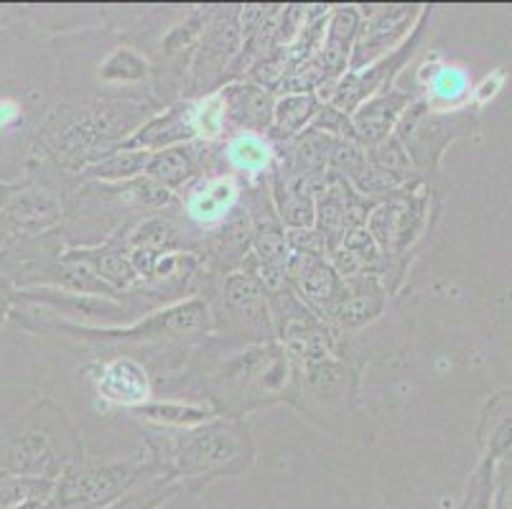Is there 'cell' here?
<instances>
[{
    "label": "cell",
    "instance_id": "6da1fadb",
    "mask_svg": "<svg viewBox=\"0 0 512 509\" xmlns=\"http://www.w3.org/2000/svg\"><path fill=\"white\" fill-rule=\"evenodd\" d=\"M133 482H136V471L130 464H79L64 471L54 504L59 509H95L105 502H113Z\"/></svg>",
    "mask_w": 512,
    "mask_h": 509
},
{
    "label": "cell",
    "instance_id": "7a4b0ae2",
    "mask_svg": "<svg viewBox=\"0 0 512 509\" xmlns=\"http://www.w3.org/2000/svg\"><path fill=\"white\" fill-rule=\"evenodd\" d=\"M237 459H242L240 438L232 436L227 428H207L194 433L179 448V466L189 474L227 469V464Z\"/></svg>",
    "mask_w": 512,
    "mask_h": 509
},
{
    "label": "cell",
    "instance_id": "3957f363",
    "mask_svg": "<svg viewBox=\"0 0 512 509\" xmlns=\"http://www.w3.org/2000/svg\"><path fill=\"white\" fill-rule=\"evenodd\" d=\"M237 189L230 179H209L202 181L189 196V214L202 224H214L225 217L227 209L235 204Z\"/></svg>",
    "mask_w": 512,
    "mask_h": 509
},
{
    "label": "cell",
    "instance_id": "277c9868",
    "mask_svg": "<svg viewBox=\"0 0 512 509\" xmlns=\"http://www.w3.org/2000/svg\"><path fill=\"white\" fill-rule=\"evenodd\" d=\"M197 133L194 130L192 112L184 115L181 110H171L166 118H158L153 123H148L136 138L130 140V148H143V151H151V148H169L171 143H179V140L192 138Z\"/></svg>",
    "mask_w": 512,
    "mask_h": 509
},
{
    "label": "cell",
    "instance_id": "5b68a950",
    "mask_svg": "<svg viewBox=\"0 0 512 509\" xmlns=\"http://www.w3.org/2000/svg\"><path fill=\"white\" fill-rule=\"evenodd\" d=\"M192 168L194 161L186 148H164V151L153 153L146 166V174L148 179H153L166 189V186L184 184L192 176Z\"/></svg>",
    "mask_w": 512,
    "mask_h": 509
},
{
    "label": "cell",
    "instance_id": "8992f818",
    "mask_svg": "<svg viewBox=\"0 0 512 509\" xmlns=\"http://www.w3.org/2000/svg\"><path fill=\"white\" fill-rule=\"evenodd\" d=\"M271 156V146L255 133H240L237 138H232L230 146H227V158H230V163L235 168H240V171H245V174H260L263 168H268Z\"/></svg>",
    "mask_w": 512,
    "mask_h": 509
},
{
    "label": "cell",
    "instance_id": "52a82bcc",
    "mask_svg": "<svg viewBox=\"0 0 512 509\" xmlns=\"http://www.w3.org/2000/svg\"><path fill=\"white\" fill-rule=\"evenodd\" d=\"M107 390L113 395V400H123V403H138L146 400L148 382L146 372L138 370L133 362H115L107 367Z\"/></svg>",
    "mask_w": 512,
    "mask_h": 509
},
{
    "label": "cell",
    "instance_id": "ba28073f",
    "mask_svg": "<svg viewBox=\"0 0 512 509\" xmlns=\"http://www.w3.org/2000/svg\"><path fill=\"white\" fill-rule=\"evenodd\" d=\"M151 153L141 148H125V151L113 153V156L102 158L100 163L90 166V174L97 179H133L136 174L146 171Z\"/></svg>",
    "mask_w": 512,
    "mask_h": 509
},
{
    "label": "cell",
    "instance_id": "9c48e42d",
    "mask_svg": "<svg viewBox=\"0 0 512 509\" xmlns=\"http://www.w3.org/2000/svg\"><path fill=\"white\" fill-rule=\"evenodd\" d=\"M403 105V97H383L375 100L357 115V128L367 135V138H380L390 130L393 120L398 118V110Z\"/></svg>",
    "mask_w": 512,
    "mask_h": 509
},
{
    "label": "cell",
    "instance_id": "30bf717a",
    "mask_svg": "<svg viewBox=\"0 0 512 509\" xmlns=\"http://www.w3.org/2000/svg\"><path fill=\"white\" fill-rule=\"evenodd\" d=\"M230 100V112L232 118H237L240 123H268V112H271V105H268V97L265 92L253 90V87H240V90H232V95H227Z\"/></svg>",
    "mask_w": 512,
    "mask_h": 509
},
{
    "label": "cell",
    "instance_id": "8fae6325",
    "mask_svg": "<svg viewBox=\"0 0 512 509\" xmlns=\"http://www.w3.org/2000/svg\"><path fill=\"white\" fill-rule=\"evenodd\" d=\"M469 92V77L462 67H451L444 64L431 77V95L434 100L444 102V105H454V102L464 100Z\"/></svg>",
    "mask_w": 512,
    "mask_h": 509
},
{
    "label": "cell",
    "instance_id": "7c38bea8",
    "mask_svg": "<svg viewBox=\"0 0 512 509\" xmlns=\"http://www.w3.org/2000/svg\"><path fill=\"white\" fill-rule=\"evenodd\" d=\"M314 100L311 97H288L283 100L281 105L276 107V123H273V133L278 135H288L291 130L301 128V125L309 120V115L314 112Z\"/></svg>",
    "mask_w": 512,
    "mask_h": 509
},
{
    "label": "cell",
    "instance_id": "4fadbf2b",
    "mask_svg": "<svg viewBox=\"0 0 512 509\" xmlns=\"http://www.w3.org/2000/svg\"><path fill=\"white\" fill-rule=\"evenodd\" d=\"M227 301L232 306L242 308V311H253L255 306L263 303V288L258 286V280H253L250 275H235L227 283Z\"/></svg>",
    "mask_w": 512,
    "mask_h": 509
},
{
    "label": "cell",
    "instance_id": "5bb4252c",
    "mask_svg": "<svg viewBox=\"0 0 512 509\" xmlns=\"http://www.w3.org/2000/svg\"><path fill=\"white\" fill-rule=\"evenodd\" d=\"M146 74V64L138 59L133 51L123 49V51H115L107 64L102 67V77L105 79H138Z\"/></svg>",
    "mask_w": 512,
    "mask_h": 509
},
{
    "label": "cell",
    "instance_id": "9a60e30c",
    "mask_svg": "<svg viewBox=\"0 0 512 509\" xmlns=\"http://www.w3.org/2000/svg\"><path fill=\"white\" fill-rule=\"evenodd\" d=\"M301 278H304V291L309 293V296L314 298H329L334 291V275L332 270L327 268L324 263H311L306 265V270L301 273Z\"/></svg>",
    "mask_w": 512,
    "mask_h": 509
},
{
    "label": "cell",
    "instance_id": "2e32d148",
    "mask_svg": "<svg viewBox=\"0 0 512 509\" xmlns=\"http://www.w3.org/2000/svg\"><path fill=\"white\" fill-rule=\"evenodd\" d=\"M146 413L153 420H164V423H197V420H207V413L197 408H189V405H151L146 408Z\"/></svg>",
    "mask_w": 512,
    "mask_h": 509
},
{
    "label": "cell",
    "instance_id": "e0dca14e",
    "mask_svg": "<svg viewBox=\"0 0 512 509\" xmlns=\"http://www.w3.org/2000/svg\"><path fill=\"white\" fill-rule=\"evenodd\" d=\"M370 298L372 296H367V293H355L349 301H344L342 311H339L344 324H362V321L370 319L380 308V303H370Z\"/></svg>",
    "mask_w": 512,
    "mask_h": 509
},
{
    "label": "cell",
    "instance_id": "ac0fdd59",
    "mask_svg": "<svg viewBox=\"0 0 512 509\" xmlns=\"http://www.w3.org/2000/svg\"><path fill=\"white\" fill-rule=\"evenodd\" d=\"M100 273L105 275L107 280H115V283H120V286H125V283H130V280L136 278V270H133V265H130L128 260L120 258V255H107V258L100 263Z\"/></svg>",
    "mask_w": 512,
    "mask_h": 509
},
{
    "label": "cell",
    "instance_id": "d6986e66",
    "mask_svg": "<svg viewBox=\"0 0 512 509\" xmlns=\"http://www.w3.org/2000/svg\"><path fill=\"white\" fill-rule=\"evenodd\" d=\"M21 118V105L11 97H0V135L8 133Z\"/></svg>",
    "mask_w": 512,
    "mask_h": 509
},
{
    "label": "cell",
    "instance_id": "ffe728a7",
    "mask_svg": "<svg viewBox=\"0 0 512 509\" xmlns=\"http://www.w3.org/2000/svg\"><path fill=\"white\" fill-rule=\"evenodd\" d=\"M8 301H11V298H8L6 286H3V280H0V321L6 319V314H8Z\"/></svg>",
    "mask_w": 512,
    "mask_h": 509
}]
</instances>
